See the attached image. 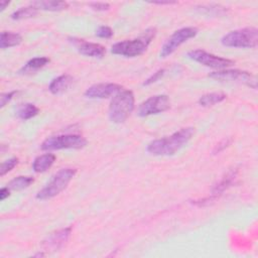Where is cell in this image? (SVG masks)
<instances>
[{
  "instance_id": "cell-1",
  "label": "cell",
  "mask_w": 258,
  "mask_h": 258,
  "mask_svg": "<svg viewBox=\"0 0 258 258\" xmlns=\"http://www.w3.org/2000/svg\"><path fill=\"white\" fill-rule=\"evenodd\" d=\"M194 127H185L174 132L170 136L155 139L147 145V151L156 156H169L180 150L192 137Z\"/></svg>"
},
{
  "instance_id": "cell-2",
  "label": "cell",
  "mask_w": 258,
  "mask_h": 258,
  "mask_svg": "<svg viewBox=\"0 0 258 258\" xmlns=\"http://www.w3.org/2000/svg\"><path fill=\"white\" fill-rule=\"evenodd\" d=\"M155 34V28H148L137 38L126 39L114 43L111 47V52L125 57H135L141 55L146 51Z\"/></svg>"
},
{
  "instance_id": "cell-3",
  "label": "cell",
  "mask_w": 258,
  "mask_h": 258,
  "mask_svg": "<svg viewBox=\"0 0 258 258\" xmlns=\"http://www.w3.org/2000/svg\"><path fill=\"white\" fill-rule=\"evenodd\" d=\"M135 98L130 90H121L111 100L109 106V118L114 123L124 122L134 110Z\"/></svg>"
},
{
  "instance_id": "cell-4",
  "label": "cell",
  "mask_w": 258,
  "mask_h": 258,
  "mask_svg": "<svg viewBox=\"0 0 258 258\" xmlns=\"http://www.w3.org/2000/svg\"><path fill=\"white\" fill-rule=\"evenodd\" d=\"M76 173L77 169L75 168H61L52 176V178L46 183V185L36 194V199L40 201H45L54 198L68 186Z\"/></svg>"
},
{
  "instance_id": "cell-5",
  "label": "cell",
  "mask_w": 258,
  "mask_h": 258,
  "mask_svg": "<svg viewBox=\"0 0 258 258\" xmlns=\"http://www.w3.org/2000/svg\"><path fill=\"white\" fill-rule=\"evenodd\" d=\"M221 42L227 47L236 48H252L258 42V30L255 27H246L236 29L225 34Z\"/></svg>"
},
{
  "instance_id": "cell-6",
  "label": "cell",
  "mask_w": 258,
  "mask_h": 258,
  "mask_svg": "<svg viewBox=\"0 0 258 258\" xmlns=\"http://www.w3.org/2000/svg\"><path fill=\"white\" fill-rule=\"evenodd\" d=\"M87 145L85 137L79 134H62L46 138L40 145L42 150L81 149Z\"/></svg>"
},
{
  "instance_id": "cell-7",
  "label": "cell",
  "mask_w": 258,
  "mask_h": 258,
  "mask_svg": "<svg viewBox=\"0 0 258 258\" xmlns=\"http://www.w3.org/2000/svg\"><path fill=\"white\" fill-rule=\"evenodd\" d=\"M210 78L220 81V82H231L246 85L252 89L257 88V79L256 76L241 70H221L217 72H213L209 75Z\"/></svg>"
},
{
  "instance_id": "cell-8",
  "label": "cell",
  "mask_w": 258,
  "mask_h": 258,
  "mask_svg": "<svg viewBox=\"0 0 258 258\" xmlns=\"http://www.w3.org/2000/svg\"><path fill=\"white\" fill-rule=\"evenodd\" d=\"M197 34L198 29L196 27H183L174 31L162 45L160 50V57H167L173 53L182 43L195 37Z\"/></svg>"
},
{
  "instance_id": "cell-9",
  "label": "cell",
  "mask_w": 258,
  "mask_h": 258,
  "mask_svg": "<svg viewBox=\"0 0 258 258\" xmlns=\"http://www.w3.org/2000/svg\"><path fill=\"white\" fill-rule=\"evenodd\" d=\"M187 56L190 59H192L203 66L213 68V69H218V70H224V69L231 67L235 63V61L232 59L225 58V57H222L219 55H215V54L207 52L206 50H203V49L190 50L187 52Z\"/></svg>"
},
{
  "instance_id": "cell-10",
  "label": "cell",
  "mask_w": 258,
  "mask_h": 258,
  "mask_svg": "<svg viewBox=\"0 0 258 258\" xmlns=\"http://www.w3.org/2000/svg\"><path fill=\"white\" fill-rule=\"evenodd\" d=\"M170 108V101L166 95H155L142 102L137 110L140 117H147L162 113Z\"/></svg>"
},
{
  "instance_id": "cell-11",
  "label": "cell",
  "mask_w": 258,
  "mask_h": 258,
  "mask_svg": "<svg viewBox=\"0 0 258 258\" xmlns=\"http://www.w3.org/2000/svg\"><path fill=\"white\" fill-rule=\"evenodd\" d=\"M237 176H238V170L236 168L234 169H231L229 170L223 177L222 179L213 186L212 188V191H211V196L206 198V199H203L201 201H196L194 202L195 204L199 205V206H204L206 204H210L211 202L217 200L225 190H227L229 187H231L235 182H236V179H237Z\"/></svg>"
},
{
  "instance_id": "cell-12",
  "label": "cell",
  "mask_w": 258,
  "mask_h": 258,
  "mask_svg": "<svg viewBox=\"0 0 258 258\" xmlns=\"http://www.w3.org/2000/svg\"><path fill=\"white\" fill-rule=\"evenodd\" d=\"M122 90V86L115 83H101L89 87L85 96L89 99H106L111 96H115Z\"/></svg>"
},
{
  "instance_id": "cell-13",
  "label": "cell",
  "mask_w": 258,
  "mask_h": 258,
  "mask_svg": "<svg viewBox=\"0 0 258 258\" xmlns=\"http://www.w3.org/2000/svg\"><path fill=\"white\" fill-rule=\"evenodd\" d=\"M71 42L77 47L78 51L86 56L95 57V58H101L106 53V48L96 42H90L86 41L84 39L79 38H70Z\"/></svg>"
},
{
  "instance_id": "cell-14",
  "label": "cell",
  "mask_w": 258,
  "mask_h": 258,
  "mask_svg": "<svg viewBox=\"0 0 258 258\" xmlns=\"http://www.w3.org/2000/svg\"><path fill=\"white\" fill-rule=\"evenodd\" d=\"M72 233V228H63L49 234L45 240L42 241V247L46 250L56 251L64 246Z\"/></svg>"
},
{
  "instance_id": "cell-15",
  "label": "cell",
  "mask_w": 258,
  "mask_h": 258,
  "mask_svg": "<svg viewBox=\"0 0 258 258\" xmlns=\"http://www.w3.org/2000/svg\"><path fill=\"white\" fill-rule=\"evenodd\" d=\"M74 83V78L71 75H61L53 79L49 86L48 90L53 95H58L67 91Z\"/></svg>"
},
{
  "instance_id": "cell-16",
  "label": "cell",
  "mask_w": 258,
  "mask_h": 258,
  "mask_svg": "<svg viewBox=\"0 0 258 258\" xmlns=\"http://www.w3.org/2000/svg\"><path fill=\"white\" fill-rule=\"evenodd\" d=\"M55 161V155L52 153H45L40 156H37L33 163H32V169L34 172L40 173L46 171Z\"/></svg>"
},
{
  "instance_id": "cell-17",
  "label": "cell",
  "mask_w": 258,
  "mask_h": 258,
  "mask_svg": "<svg viewBox=\"0 0 258 258\" xmlns=\"http://www.w3.org/2000/svg\"><path fill=\"white\" fill-rule=\"evenodd\" d=\"M39 113V109L31 103L18 104L15 110L16 116L21 120H29Z\"/></svg>"
},
{
  "instance_id": "cell-18",
  "label": "cell",
  "mask_w": 258,
  "mask_h": 258,
  "mask_svg": "<svg viewBox=\"0 0 258 258\" xmlns=\"http://www.w3.org/2000/svg\"><path fill=\"white\" fill-rule=\"evenodd\" d=\"M22 42V36L19 33L11 31H2L0 35V48L5 49L19 45Z\"/></svg>"
},
{
  "instance_id": "cell-19",
  "label": "cell",
  "mask_w": 258,
  "mask_h": 258,
  "mask_svg": "<svg viewBox=\"0 0 258 258\" xmlns=\"http://www.w3.org/2000/svg\"><path fill=\"white\" fill-rule=\"evenodd\" d=\"M49 62V58L46 56H37L29 59L20 70L19 74H27L38 71L39 69L45 67Z\"/></svg>"
},
{
  "instance_id": "cell-20",
  "label": "cell",
  "mask_w": 258,
  "mask_h": 258,
  "mask_svg": "<svg viewBox=\"0 0 258 258\" xmlns=\"http://www.w3.org/2000/svg\"><path fill=\"white\" fill-rule=\"evenodd\" d=\"M31 5L37 9L47 11H61L69 7V3L66 1H34Z\"/></svg>"
},
{
  "instance_id": "cell-21",
  "label": "cell",
  "mask_w": 258,
  "mask_h": 258,
  "mask_svg": "<svg viewBox=\"0 0 258 258\" xmlns=\"http://www.w3.org/2000/svg\"><path fill=\"white\" fill-rule=\"evenodd\" d=\"M226 97L227 96L224 93H220V92L209 93V94L203 95L199 99V104L202 107H211V106H214L216 104L223 102L226 99Z\"/></svg>"
},
{
  "instance_id": "cell-22",
  "label": "cell",
  "mask_w": 258,
  "mask_h": 258,
  "mask_svg": "<svg viewBox=\"0 0 258 258\" xmlns=\"http://www.w3.org/2000/svg\"><path fill=\"white\" fill-rule=\"evenodd\" d=\"M34 178L32 176H24L20 175L15 178H13L9 183L7 184V187L10 190H22L26 187H28L31 183H33Z\"/></svg>"
},
{
  "instance_id": "cell-23",
  "label": "cell",
  "mask_w": 258,
  "mask_h": 258,
  "mask_svg": "<svg viewBox=\"0 0 258 258\" xmlns=\"http://www.w3.org/2000/svg\"><path fill=\"white\" fill-rule=\"evenodd\" d=\"M38 12V9L33 6H26V7H22L16 11H14L11 14V18L13 20H22V19H27V18H31L34 17Z\"/></svg>"
},
{
  "instance_id": "cell-24",
  "label": "cell",
  "mask_w": 258,
  "mask_h": 258,
  "mask_svg": "<svg viewBox=\"0 0 258 258\" xmlns=\"http://www.w3.org/2000/svg\"><path fill=\"white\" fill-rule=\"evenodd\" d=\"M18 163V158L17 157H11L7 160H5L2 164H1V168H0V175L4 176L6 173H8L10 170H12Z\"/></svg>"
},
{
  "instance_id": "cell-25",
  "label": "cell",
  "mask_w": 258,
  "mask_h": 258,
  "mask_svg": "<svg viewBox=\"0 0 258 258\" xmlns=\"http://www.w3.org/2000/svg\"><path fill=\"white\" fill-rule=\"evenodd\" d=\"M113 34H114L113 30L107 25H101L96 30V35L101 38H110L113 36Z\"/></svg>"
},
{
  "instance_id": "cell-26",
  "label": "cell",
  "mask_w": 258,
  "mask_h": 258,
  "mask_svg": "<svg viewBox=\"0 0 258 258\" xmlns=\"http://www.w3.org/2000/svg\"><path fill=\"white\" fill-rule=\"evenodd\" d=\"M164 70L161 69V70H158L157 72H155L152 76H150L147 80H145V82L143 83V86H149L155 82H157L163 75H164Z\"/></svg>"
},
{
  "instance_id": "cell-27",
  "label": "cell",
  "mask_w": 258,
  "mask_h": 258,
  "mask_svg": "<svg viewBox=\"0 0 258 258\" xmlns=\"http://www.w3.org/2000/svg\"><path fill=\"white\" fill-rule=\"evenodd\" d=\"M17 94V91H12V92H9V93H4L0 96V107L3 108L7 103H9L13 98L14 96Z\"/></svg>"
},
{
  "instance_id": "cell-28",
  "label": "cell",
  "mask_w": 258,
  "mask_h": 258,
  "mask_svg": "<svg viewBox=\"0 0 258 258\" xmlns=\"http://www.w3.org/2000/svg\"><path fill=\"white\" fill-rule=\"evenodd\" d=\"M89 6L96 11H106L110 8V5L105 2H91L89 3Z\"/></svg>"
},
{
  "instance_id": "cell-29",
  "label": "cell",
  "mask_w": 258,
  "mask_h": 258,
  "mask_svg": "<svg viewBox=\"0 0 258 258\" xmlns=\"http://www.w3.org/2000/svg\"><path fill=\"white\" fill-rule=\"evenodd\" d=\"M231 142H232V139H230V138L223 139L221 142H219V143L217 144V146L214 148L213 152H214L215 154H216V153H219L220 151H222V150H224L226 147H228V146L231 144Z\"/></svg>"
},
{
  "instance_id": "cell-30",
  "label": "cell",
  "mask_w": 258,
  "mask_h": 258,
  "mask_svg": "<svg viewBox=\"0 0 258 258\" xmlns=\"http://www.w3.org/2000/svg\"><path fill=\"white\" fill-rule=\"evenodd\" d=\"M10 195V189L6 186V187H2L0 190V200L4 201L6 198H8Z\"/></svg>"
},
{
  "instance_id": "cell-31",
  "label": "cell",
  "mask_w": 258,
  "mask_h": 258,
  "mask_svg": "<svg viewBox=\"0 0 258 258\" xmlns=\"http://www.w3.org/2000/svg\"><path fill=\"white\" fill-rule=\"evenodd\" d=\"M152 4H158V5H169V4H175L176 2L175 1H154V2H151Z\"/></svg>"
},
{
  "instance_id": "cell-32",
  "label": "cell",
  "mask_w": 258,
  "mask_h": 258,
  "mask_svg": "<svg viewBox=\"0 0 258 258\" xmlns=\"http://www.w3.org/2000/svg\"><path fill=\"white\" fill-rule=\"evenodd\" d=\"M9 4V1H6V0H3V1H0V11H3L6 6H8Z\"/></svg>"
}]
</instances>
